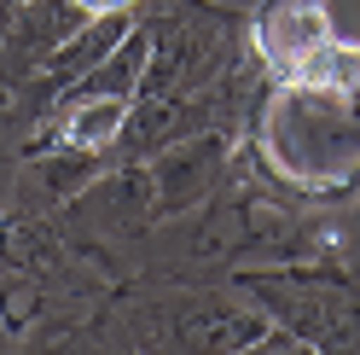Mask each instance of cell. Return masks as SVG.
Here are the masks:
<instances>
[{"label": "cell", "instance_id": "obj_1", "mask_svg": "<svg viewBox=\"0 0 360 355\" xmlns=\"http://www.w3.org/2000/svg\"><path fill=\"white\" fill-rule=\"evenodd\" d=\"M279 169L297 181H337L360 163V47L326 41L297 76H285V94L267 123Z\"/></svg>", "mask_w": 360, "mask_h": 355}, {"label": "cell", "instance_id": "obj_2", "mask_svg": "<svg viewBox=\"0 0 360 355\" xmlns=\"http://www.w3.org/2000/svg\"><path fill=\"white\" fill-rule=\"evenodd\" d=\"M331 41L320 0H262L256 6V53L274 76H297L302 64Z\"/></svg>", "mask_w": 360, "mask_h": 355}, {"label": "cell", "instance_id": "obj_3", "mask_svg": "<svg viewBox=\"0 0 360 355\" xmlns=\"http://www.w3.org/2000/svg\"><path fill=\"white\" fill-rule=\"evenodd\" d=\"M117 128H122V99H94L64 123V140L70 146H105Z\"/></svg>", "mask_w": 360, "mask_h": 355}, {"label": "cell", "instance_id": "obj_4", "mask_svg": "<svg viewBox=\"0 0 360 355\" xmlns=\"http://www.w3.org/2000/svg\"><path fill=\"white\" fill-rule=\"evenodd\" d=\"M87 12H122V6H134V0H82Z\"/></svg>", "mask_w": 360, "mask_h": 355}]
</instances>
